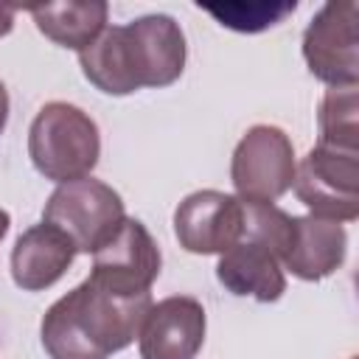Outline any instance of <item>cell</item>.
Returning a JSON list of instances; mask_svg holds the SVG:
<instances>
[{
	"instance_id": "cell-1",
	"label": "cell",
	"mask_w": 359,
	"mask_h": 359,
	"mask_svg": "<svg viewBox=\"0 0 359 359\" xmlns=\"http://www.w3.org/2000/svg\"><path fill=\"white\" fill-rule=\"evenodd\" d=\"M185 59V34L168 14H146L126 25H107L98 39L79 53L84 79L107 95L168 87L182 76Z\"/></svg>"
},
{
	"instance_id": "cell-2",
	"label": "cell",
	"mask_w": 359,
	"mask_h": 359,
	"mask_svg": "<svg viewBox=\"0 0 359 359\" xmlns=\"http://www.w3.org/2000/svg\"><path fill=\"white\" fill-rule=\"evenodd\" d=\"M151 303V292L123 297L84 278L45 311L42 348L50 359H109L137 339Z\"/></svg>"
},
{
	"instance_id": "cell-3",
	"label": "cell",
	"mask_w": 359,
	"mask_h": 359,
	"mask_svg": "<svg viewBox=\"0 0 359 359\" xmlns=\"http://www.w3.org/2000/svg\"><path fill=\"white\" fill-rule=\"evenodd\" d=\"M28 157L34 168L56 185L90 177L101 157L98 123L76 104L50 101L31 121Z\"/></svg>"
},
{
	"instance_id": "cell-4",
	"label": "cell",
	"mask_w": 359,
	"mask_h": 359,
	"mask_svg": "<svg viewBox=\"0 0 359 359\" xmlns=\"http://www.w3.org/2000/svg\"><path fill=\"white\" fill-rule=\"evenodd\" d=\"M123 219L126 208L121 194L95 177L56 185L42 208V222L59 227L73 241L76 252L87 255L101 250L118 233Z\"/></svg>"
},
{
	"instance_id": "cell-5",
	"label": "cell",
	"mask_w": 359,
	"mask_h": 359,
	"mask_svg": "<svg viewBox=\"0 0 359 359\" xmlns=\"http://www.w3.org/2000/svg\"><path fill=\"white\" fill-rule=\"evenodd\" d=\"M292 137L272 123H255L233 149L230 180L241 202H278L294 182Z\"/></svg>"
},
{
	"instance_id": "cell-6",
	"label": "cell",
	"mask_w": 359,
	"mask_h": 359,
	"mask_svg": "<svg viewBox=\"0 0 359 359\" xmlns=\"http://www.w3.org/2000/svg\"><path fill=\"white\" fill-rule=\"evenodd\" d=\"M294 196L314 216L353 222L359 216V151L314 146L294 165Z\"/></svg>"
},
{
	"instance_id": "cell-7",
	"label": "cell",
	"mask_w": 359,
	"mask_h": 359,
	"mask_svg": "<svg viewBox=\"0 0 359 359\" xmlns=\"http://www.w3.org/2000/svg\"><path fill=\"white\" fill-rule=\"evenodd\" d=\"M359 6L353 0L325 3L303 31V59L314 79L328 87L359 84Z\"/></svg>"
},
{
	"instance_id": "cell-8",
	"label": "cell",
	"mask_w": 359,
	"mask_h": 359,
	"mask_svg": "<svg viewBox=\"0 0 359 359\" xmlns=\"http://www.w3.org/2000/svg\"><path fill=\"white\" fill-rule=\"evenodd\" d=\"M160 247L137 219H123L118 233L93 252V269L90 280L109 289L112 294H146L151 292V283L160 275Z\"/></svg>"
},
{
	"instance_id": "cell-9",
	"label": "cell",
	"mask_w": 359,
	"mask_h": 359,
	"mask_svg": "<svg viewBox=\"0 0 359 359\" xmlns=\"http://www.w3.org/2000/svg\"><path fill=\"white\" fill-rule=\"evenodd\" d=\"M244 205L224 191H194L174 210V236L185 252L222 255L241 238Z\"/></svg>"
},
{
	"instance_id": "cell-10",
	"label": "cell",
	"mask_w": 359,
	"mask_h": 359,
	"mask_svg": "<svg viewBox=\"0 0 359 359\" xmlns=\"http://www.w3.org/2000/svg\"><path fill=\"white\" fill-rule=\"evenodd\" d=\"M208 317L196 297L171 294L151 303L137 334L140 359H196L205 345Z\"/></svg>"
},
{
	"instance_id": "cell-11",
	"label": "cell",
	"mask_w": 359,
	"mask_h": 359,
	"mask_svg": "<svg viewBox=\"0 0 359 359\" xmlns=\"http://www.w3.org/2000/svg\"><path fill=\"white\" fill-rule=\"evenodd\" d=\"M348 255V233L342 222L323 216H292V233L280 255V266L300 280H323L334 275Z\"/></svg>"
},
{
	"instance_id": "cell-12",
	"label": "cell",
	"mask_w": 359,
	"mask_h": 359,
	"mask_svg": "<svg viewBox=\"0 0 359 359\" xmlns=\"http://www.w3.org/2000/svg\"><path fill=\"white\" fill-rule=\"evenodd\" d=\"M216 278L230 294L252 297L258 303H275L286 292V275L278 255L266 244L247 236L219 255Z\"/></svg>"
},
{
	"instance_id": "cell-13",
	"label": "cell",
	"mask_w": 359,
	"mask_h": 359,
	"mask_svg": "<svg viewBox=\"0 0 359 359\" xmlns=\"http://www.w3.org/2000/svg\"><path fill=\"white\" fill-rule=\"evenodd\" d=\"M73 241L53 224L42 222L22 230L11 250V278L22 292L50 289L76 258Z\"/></svg>"
},
{
	"instance_id": "cell-14",
	"label": "cell",
	"mask_w": 359,
	"mask_h": 359,
	"mask_svg": "<svg viewBox=\"0 0 359 359\" xmlns=\"http://www.w3.org/2000/svg\"><path fill=\"white\" fill-rule=\"evenodd\" d=\"M28 11L42 36H48L59 48L81 53L107 28L109 3L107 0H62V3L31 6Z\"/></svg>"
},
{
	"instance_id": "cell-15",
	"label": "cell",
	"mask_w": 359,
	"mask_h": 359,
	"mask_svg": "<svg viewBox=\"0 0 359 359\" xmlns=\"http://www.w3.org/2000/svg\"><path fill=\"white\" fill-rule=\"evenodd\" d=\"M320 146L359 151V93L356 87H328L317 112Z\"/></svg>"
},
{
	"instance_id": "cell-16",
	"label": "cell",
	"mask_w": 359,
	"mask_h": 359,
	"mask_svg": "<svg viewBox=\"0 0 359 359\" xmlns=\"http://www.w3.org/2000/svg\"><path fill=\"white\" fill-rule=\"evenodd\" d=\"M202 11L216 17L219 25L238 31V34H258L278 22H283L289 14H294V0H224V3H196Z\"/></svg>"
},
{
	"instance_id": "cell-17",
	"label": "cell",
	"mask_w": 359,
	"mask_h": 359,
	"mask_svg": "<svg viewBox=\"0 0 359 359\" xmlns=\"http://www.w3.org/2000/svg\"><path fill=\"white\" fill-rule=\"evenodd\" d=\"M14 14H17L14 6H3V3H0V36H8V34H11V28H14Z\"/></svg>"
},
{
	"instance_id": "cell-18",
	"label": "cell",
	"mask_w": 359,
	"mask_h": 359,
	"mask_svg": "<svg viewBox=\"0 0 359 359\" xmlns=\"http://www.w3.org/2000/svg\"><path fill=\"white\" fill-rule=\"evenodd\" d=\"M6 123H8V90H6V84L0 81V135H3Z\"/></svg>"
},
{
	"instance_id": "cell-19",
	"label": "cell",
	"mask_w": 359,
	"mask_h": 359,
	"mask_svg": "<svg viewBox=\"0 0 359 359\" xmlns=\"http://www.w3.org/2000/svg\"><path fill=\"white\" fill-rule=\"evenodd\" d=\"M8 227H11V216H8V210H3V208H0V241L6 238Z\"/></svg>"
},
{
	"instance_id": "cell-20",
	"label": "cell",
	"mask_w": 359,
	"mask_h": 359,
	"mask_svg": "<svg viewBox=\"0 0 359 359\" xmlns=\"http://www.w3.org/2000/svg\"><path fill=\"white\" fill-rule=\"evenodd\" d=\"M353 359H356V356H353Z\"/></svg>"
}]
</instances>
